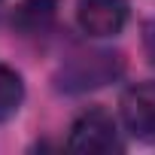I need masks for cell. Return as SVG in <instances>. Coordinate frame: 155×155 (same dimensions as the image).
Listing matches in <instances>:
<instances>
[{
    "mask_svg": "<svg viewBox=\"0 0 155 155\" xmlns=\"http://www.w3.org/2000/svg\"><path fill=\"white\" fill-rule=\"evenodd\" d=\"M122 70H125V61H122L119 52H107V49L82 52L61 67L58 88L67 91V94L91 91V88H101V85H110L113 79H119Z\"/></svg>",
    "mask_w": 155,
    "mask_h": 155,
    "instance_id": "6da1fadb",
    "label": "cell"
},
{
    "mask_svg": "<svg viewBox=\"0 0 155 155\" xmlns=\"http://www.w3.org/2000/svg\"><path fill=\"white\" fill-rule=\"evenodd\" d=\"M67 149H70V152H79V155L119 152V149H122V137H119L116 119H113L107 110H101V107H91V110L79 113L76 122L70 125Z\"/></svg>",
    "mask_w": 155,
    "mask_h": 155,
    "instance_id": "7a4b0ae2",
    "label": "cell"
},
{
    "mask_svg": "<svg viewBox=\"0 0 155 155\" xmlns=\"http://www.w3.org/2000/svg\"><path fill=\"white\" fill-rule=\"evenodd\" d=\"M122 125L137 140H155V82H137L131 85L119 101Z\"/></svg>",
    "mask_w": 155,
    "mask_h": 155,
    "instance_id": "3957f363",
    "label": "cell"
},
{
    "mask_svg": "<svg viewBox=\"0 0 155 155\" xmlns=\"http://www.w3.org/2000/svg\"><path fill=\"white\" fill-rule=\"evenodd\" d=\"M76 21L88 37H116L128 21V0H76Z\"/></svg>",
    "mask_w": 155,
    "mask_h": 155,
    "instance_id": "277c9868",
    "label": "cell"
},
{
    "mask_svg": "<svg viewBox=\"0 0 155 155\" xmlns=\"http://www.w3.org/2000/svg\"><path fill=\"white\" fill-rule=\"evenodd\" d=\"M58 9H61V0H21L12 12V28L25 37L46 34L55 25Z\"/></svg>",
    "mask_w": 155,
    "mask_h": 155,
    "instance_id": "5b68a950",
    "label": "cell"
},
{
    "mask_svg": "<svg viewBox=\"0 0 155 155\" xmlns=\"http://www.w3.org/2000/svg\"><path fill=\"white\" fill-rule=\"evenodd\" d=\"M25 101V82H21V76L0 61V122H9L18 107Z\"/></svg>",
    "mask_w": 155,
    "mask_h": 155,
    "instance_id": "8992f818",
    "label": "cell"
},
{
    "mask_svg": "<svg viewBox=\"0 0 155 155\" xmlns=\"http://www.w3.org/2000/svg\"><path fill=\"white\" fill-rule=\"evenodd\" d=\"M143 52H146V58H149V64L155 67V18L143 28Z\"/></svg>",
    "mask_w": 155,
    "mask_h": 155,
    "instance_id": "52a82bcc",
    "label": "cell"
}]
</instances>
